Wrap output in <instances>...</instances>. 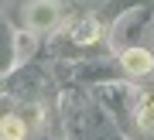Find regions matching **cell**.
<instances>
[{
	"mask_svg": "<svg viewBox=\"0 0 154 140\" xmlns=\"http://www.w3.org/2000/svg\"><path fill=\"white\" fill-rule=\"evenodd\" d=\"M120 62H123V68H127V72H134V75H147V72L154 68L151 51H144V48H127Z\"/></svg>",
	"mask_w": 154,
	"mask_h": 140,
	"instance_id": "obj_1",
	"label": "cell"
},
{
	"mask_svg": "<svg viewBox=\"0 0 154 140\" xmlns=\"http://www.w3.org/2000/svg\"><path fill=\"white\" fill-rule=\"evenodd\" d=\"M72 38H75V44L96 41V38H99V24H96V21H82V24L75 27V34H72Z\"/></svg>",
	"mask_w": 154,
	"mask_h": 140,
	"instance_id": "obj_2",
	"label": "cell"
},
{
	"mask_svg": "<svg viewBox=\"0 0 154 140\" xmlns=\"http://www.w3.org/2000/svg\"><path fill=\"white\" fill-rule=\"evenodd\" d=\"M4 140H24V120L21 116H4Z\"/></svg>",
	"mask_w": 154,
	"mask_h": 140,
	"instance_id": "obj_3",
	"label": "cell"
},
{
	"mask_svg": "<svg viewBox=\"0 0 154 140\" xmlns=\"http://www.w3.org/2000/svg\"><path fill=\"white\" fill-rule=\"evenodd\" d=\"M31 21L38 24V27L51 24V21H55V7H51V4H41V7H34V11H31Z\"/></svg>",
	"mask_w": 154,
	"mask_h": 140,
	"instance_id": "obj_4",
	"label": "cell"
},
{
	"mask_svg": "<svg viewBox=\"0 0 154 140\" xmlns=\"http://www.w3.org/2000/svg\"><path fill=\"white\" fill-rule=\"evenodd\" d=\"M140 123H144V126H154V102L140 106Z\"/></svg>",
	"mask_w": 154,
	"mask_h": 140,
	"instance_id": "obj_5",
	"label": "cell"
}]
</instances>
